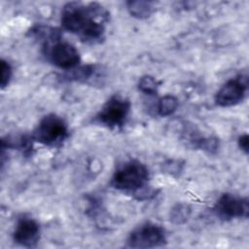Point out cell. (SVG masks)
Masks as SVG:
<instances>
[{
  "instance_id": "17",
  "label": "cell",
  "mask_w": 249,
  "mask_h": 249,
  "mask_svg": "<svg viewBox=\"0 0 249 249\" xmlns=\"http://www.w3.org/2000/svg\"><path fill=\"white\" fill-rule=\"evenodd\" d=\"M237 143H238V147H239L245 154H247V153H248V147H249V138H248V135H247L246 133L240 135V136L238 137Z\"/></svg>"
},
{
  "instance_id": "16",
  "label": "cell",
  "mask_w": 249,
  "mask_h": 249,
  "mask_svg": "<svg viewBox=\"0 0 249 249\" xmlns=\"http://www.w3.org/2000/svg\"><path fill=\"white\" fill-rule=\"evenodd\" d=\"M180 165L181 164L178 161L169 160L164 163V171L168 172L170 175H174L175 172H179L182 169Z\"/></svg>"
},
{
  "instance_id": "5",
  "label": "cell",
  "mask_w": 249,
  "mask_h": 249,
  "mask_svg": "<svg viewBox=\"0 0 249 249\" xmlns=\"http://www.w3.org/2000/svg\"><path fill=\"white\" fill-rule=\"evenodd\" d=\"M166 243L164 229L155 223L147 222L135 228L127 236L126 246L130 248H155Z\"/></svg>"
},
{
  "instance_id": "9",
  "label": "cell",
  "mask_w": 249,
  "mask_h": 249,
  "mask_svg": "<svg viewBox=\"0 0 249 249\" xmlns=\"http://www.w3.org/2000/svg\"><path fill=\"white\" fill-rule=\"evenodd\" d=\"M40 238V226L36 220L29 216L18 219L13 231V240L24 247H33Z\"/></svg>"
},
{
  "instance_id": "2",
  "label": "cell",
  "mask_w": 249,
  "mask_h": 249,
  "mask_svg": "<svg viewBox=\"0 0 249 249\" xmlns=\"http://www.w3.org/2000/svg\"><path fill=\"white\" fill-rule=\"evenodd\" d=\"M148 167L138 160H129L114 172L111 186L116 190L136 194L147 187L149 181Z\"/></svg>"
},
{
  "instance_id": "15",
  "label": "cell",
  "mask_w": 249,
  "mask_h": 249,
  "mask_svg": "<svg viewBox=\"0 0 249 249\" xmlns=\"http://www.w3.org/2000/svg\"><path fill=\"white\" fill-rule=\"evenodd\" d=\"M0 69H1V74H0V87L1 89H5L12 78V74H13V69L11 64L5 60V59H1L0 60Z\"/></svg>"
},
{
  "instance_id": "3",
  "label": "cell",
  "mask_w": 249,
  "mask_h": 249,
  "mask_svg": "<svg viewBox=\"0 0 249 249\" xmlns=\"http://www.w3.org/2000/svg\"><path fill=\"white\" fill-rule=\"evenodd\" d=\"M68 135L69 129L65 121L55 114H48L40 120L31 136L42 145L55 147L62 144Z\"/></svg>"
},
{
  "instance_id": "7",
  "label": "cell",
  "mask_w": 249,
  "mask_h": 249,
  "mask_svg": "<svg viewBox=\"0 0 249 249\" xmlns=\"http://www.w3.org/2000/svg\"><path fill=\"white\" fill-rule=\"evenodd\" d=\"M248 89L246 75H238L228 80L216 92L215 102L220 107H231L242 101Z\"/></svg>"
},
{
  "instance_id": "1",
  "label": "cell",
  "mask_w": 249,
  "mask_h": 249,
  "mask_svg": "<svg viewBox=\"0 0 249 249\" xmlns=\"http://www.w3.org/2000/svg\"><path fill=\"white\" fill-rule=\"evenodd\" d=\"M109 18L107 10L98 3H66L61 11L60 23L64 30L78 35L89 43H99L104 38V22Z\"/></svg>"
},
{
  "instance_id": "12",
  "label": "cell",
  "mask_w": 249,
  "mask_h": 249,
  "mask_svg": "<svg viewBox=\"0 0 249 249\" xmlns=\"http://www.w3.org/2000/svg\"><path fill=\"white\" fill-rule=\"evenodd\" d=\"M192 209L187 203H177L170 210V221L174 224L181 225L187 222L191 215Z\"/></svg>"
},
{
  "instance_id": "11",
  "label": "cell",
  "mask_w": 249,
  "mask_h": 249,
  "mask_svg": "<svg viewBox=\"0 0 249 249\" xmlns=\"http://www.w3.org/2000/svg\"><path fill=\"white\" fill-rule=\"evenodd\" d=\"M178 99L171 94H166L160 97L157 104V113L161 117H167L172 115L178 108Z\"/></svg>"
},
{
  "instance_id": "10",
  "label": "cell",
  "mask_w": 249,
  "mask_h": 249,
  "mask_svg": "<svg viewBox=\"0 0 249 249\" xmlns=\"http://www.w3.org/2000/svg\"><path fill=\"white\" fill-rule=\"evenodd\" d=\"M125 5L129 14L137 18H149L155 10V3L152 1H127Z\"/></svg>"
},
{
  "instance_id": "8",
  "label": "cell",
  "mask_w": 249,
  "mask_h": 249,
  "mask_svg": "<svg viewBox=\"0 0 249 249\" xmlns=\"http://www.w3.org/2000/svg\"><path fill=\"white\" fill-rule=\"evenodd\" d=\"M217 216L224 220L235 218H247L249 205L247 197H240L230 193L223 194L214 205Z\"/></svg>"
},
{
  "instance_id": "13",
  "label": "cell",
  "mask_w": 249,
  "mask_h": 249,
  "mask_svg": "<svg viewBox=\"0 0 249 249\" xmlns=\"http://www.w3.org/2000/svg\"><path fill=\"white\" fill-rule=\"evenodd\" d=\"M70 73L66 75L69 81H86L90 79V77L95 72V67L93 65H85L82 67H76L74 69L68 70Z\"/></svg>"
},
{
  "instance_id": "14",
  "label": "cell",
  "mask_w": 249,
  "mask_h": 249,
  "mask_svg": "<svg viewBox=\"0 0 249 249\" xmlns=\"http://www.w3.org/2000/svg\"><path fill=\"white\" fill-rule=\"evenodd\" d=\"M138 89L147 94V95H155L158 92L159 83L156 78L150 75L142 76L138 81Z\"/></svg>"
},
{
  "instance_id": "4",
  "label": "cell",
  "mask_w": 249,
  "mask_h": 249,
  "mask_svg": "<svg viewBox=\"0 0 249 249\" xmlns=\"http://www.w3.org/2000/svg\"><path fill=\"white\" fill-rule=\"evenodd\" d=\"M130 101L119 94L112 95L96 115V121L108 128L123 126L130 112Z\"/></svg>"
},
{
  "instance_id": "6",
  "label": "cell",
  "mask_w": 249,
  "mask_h": 249,
  "mask_svg": "<svg viewBox=\"0 0 249 249\" xmlns=\"http://www.w3.org/2000/svg\"><path fill=\"white\" fill-rule=\"evenodd\" d=\"M46 54L49 59L57 67L64 70H71L78 67L81 56L78 50L70 43L59 39L46 43Z\"/></svg>"
}]
</instances>
